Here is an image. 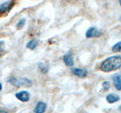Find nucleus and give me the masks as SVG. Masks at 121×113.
<instances>
[{
  "label": "nucleus",
  "mask_w": 121,
  "mask_h": 113,
  "mask_svg": "<svg viewBox=\"0 0 121 113\" xmlns=\"http://www.w3.org/2000/svg\"><path fill=\"white\" fill-rule=\"evenodd\" d=\"M0 113H9L7 111L5 110H2V109H0Z\"/></svg>",
  "instance_id": "18"
},
{
  "label": "nucleus",
  "mask_w": 121,
  "mask_h": 113,
  "mask_svg": "<svg viewBox=\"0 0 121 113\" xmlns=\"http://www.w3.org/2000/svg\"><path fill=\"white\" fill-rule=\"evenodd\" d=\"M46 109V104L44 102H38L36 107L34 108L35 113H44Z\"/></svg>",
  "instance_id": "7"
},
{
  "label": "nucleus",
  "mask_w": 121,
  "mask_h": 113,
  "mask_svg": "<svg viewBox=\"0 0 121 113\" xmlns=\"http://www.w3.org/2000/svg\"><path fill=\"white\" fill-rule=\"evenodd\" d=\"M39 68L40 71L43 73H48V67L45 65V64H44L43 63H40L39 65Z\"/></svg>",
  "instance_id": "14"
},
{
  "label": "nucleus",
  "mask_w": 121,
  "mask_h": 113,
  "mask_svg": "<svg viewBox=\"0 0 121 113\" xmlns=\"http://www.w3.org/2000/svg\"><path fill=\"white\" fill-rule=\"evenodd\" d=\"M119 2H120V6H121V0H119Z\"/></svg>",
  "instance_id": "20"
},
{
  "label": "nucleus",
  "mask_w": 121,
  "mask_h": 113,
  "mask_svg": "<svg viewBox=\"0 0 121 113\" xmlns=\"http://www.w3.org/2000/svg\"><path fill=\"white\" fill-rule=\"evenodd\" d=\"M101 32L100 30H98L97 28L92 26L90 27L86 32V37L90 39V38H97V37H100L101 36Z\"/></svg>",
  "instance_id": "2"
},
{
  "label": "nucleus",
  "mask_w": 121,
  "mask_h": 113,
  "mask_svg": "<svg viewBox=\"0 0 121 113\" xmlns=\"http://www.w3.org/2000/svg\"><path fill=\"white\" fill-rule=\"evenodd\" d=\"M121 67V56H112L105 59L101 63L100 69L104 73H111Z\"/></svg>",
  "instance_id": "1"
},
{
  "label": "nucleus",
  "mask_w": 121,
  "mask_h": 113,
  "mask_svg": "<svg viewBox=\"0 0 121 113\" xmlns=\"http://www.w3.org/2000/svg\"><path fill=\"white\" fill-rule=\"evenodd\" d=\"M64 1H67H67H70V0H64Z\"/></svg>",
  "instance_id": "21"
},
{
  "label": "nucleus",
  "mask_w": 121,
  "mask_h": 113,
  "mask_svg": "<svg viewBox=\"0 0 121 113\" xmlns=\"http://www.w3.org/2000/svg\"><path fill=\"white\" fill-rule=\"evenodd\" d=\"M120 109V110H121V106H120V108H119Z\"/></svg>",
  "instance_id": "23"
},
{
  "label": "nucleus",
  "mask_w": 121,
  "mask_h": 113,
  "mask_svg": "<svg viewBox=\"0 0 121 113\" xmlns=\"http://www.w3.org/2000/svg\"><path fill=\"white\" fill-rule=\"evenodd\" d=\"M20 81V85H22V86H25V87H30V86H32L33 85V82L31 80H30V79L28 78H23L21 79V81Z\"/></svg>",
  "instance_id": "10"
},
{
  "label": "nucleus",
  "mask_w": 121,
  "mask_h": 113,
  "mask_svg": "<svg viewBox=\"0 0 121 113\" xmlns=\"http://www.w3.org/2000/svg\"><path fill=\"white\" fill-rule=\"evenodd\" d=\"M37 44H38V41L36 39H33L31 41H30L27 43V44H26V48L30 49V50H33V49H35L36 48Z\"/></svg>",
  "instance_id": "11"
},
{
  "label": "nucleus",
  "mask_w": 121,
  "mask_h": 113,
  "mask_svg": "<svg viewBox=\"0 0 121 113\" xmlns=\"http://www.w3.org/2000/svg\"><path fill=\"white\" fill-rule=\"evenodd\" d=\"M13 5H14L13 0L2 3V5H0V14H4L7 12L8 11H9L12 8Z\"/></svg>",
  "instance_id": "4"
},
{
  "label": "nucleus",
  "mask_w": 121,
  "mask_h": 113,
  "mask_svg": "<svg viewBox=\"0 0 121 113\" xmlns=\"http://www.w3.org/2000/svg\"><path fill=\"white\" fill-rule=\"evenodd\" d=\"M2 84H1V82H0V91L2 90Z\"/></svg>",
  "instance_id": "19"
},
{
  "label": "nucleus",
  "mask_w": 121,
  "mask_h": 113,
  "mask_svg": "<svg viewBox=\"0 0 121 113\" xmlns=\"http://www.w3.org/2000/svg\"><path fill=\"white\" fill-rule=\"evenodd\" d=\"M72 72L73 75L79 78H85L88 74V71L85 69H81V68H74Z\"/></svg>",
  "instance_id": "5"
},
{
  "label": "nucleus",
  "mask_w": 121,
  "mask_h": 113,
  "mask_svg": "<svg viewBox=\"0 0 121 113\" xmlns=\"http://www.w3.org/2000/svg\"><path fill=\"white\" fill-rule=\"evenodd\" d=\"M112 51L113 52H119L121 51V41L117 42L112 46Z\"/></svg>",
  "instance_id": "13"
},
{
  "label": "nucleus",
  "mask_w": 121,
  "mask_h": 113,
  "mask_svg": "<svg viewBox=\"0 0 121 113\" xmlns=\"http://www.w3.org/2000/svg\"><path fill=\"white\" fill-rule=\"evenodd\" d=\"M15 97L17 100H19L21 102H27L29 101L30 100V95L29 92L26 91V90H22V91H20V92H17L15 93Z\"/></svg>",
  "instance_id": "3"
},
{
  "label": "nucleus",
  "mask_w": 121,
  "mask_h": 113,
  "mask_svg": "<svg viewBox=\"0 0 121 113\" xmlns=\"http://www.w3.org/2000/svg\"><path fill=\"white\" fill-rule=\"evenodd\" d=\"M4 54V49L2 48V42H0V56Z\"/></svg>",
  "instance_id": "17"
},
{
  "label": "nucleus",
  "mask_w": 121,
  "mask_h": 113,
  "mask_svg": "<svg viewBox=\"0 0 121 113\" xmlns=\"http://www.w3.org/2000/svg\"><path fill=\"white\" fill-rule=\"evenodd\" d=\"M120 21H121V16L120 17Z\"/></svg>",
  "instance_id": "22"
},
{
  "label": "nucleus",
  "mask_w": 121,
  "mask_h": 113,
  "mask_svg": "<svg viewBox=\"0 0 121 113\" xmlns=\"http://www.w3.org/2000/svg\"><path fill=\"white\" fill-rule=\"evenodd\" d=\"M9 82L11 85H13L14 87H17V88H20V86H21L20 81H19L15 77H11L9 79Z\"/></svg>",
  "instance_id": "12"
},
{
  "label": "nucleus",
  "mask_w": 121,
  "mask_h": 113,
  "mask_svg": "<svg viewBox=\"0 0 121 113\" xmlns=\"http://www.w3.org/2000/svg\"><path fill=\"white\" fill-rule=\"evenodd\" d=\"M120 99V97L118 95H117V94H114V93H110V94H108V95H107V97H106V100H107V102L110 104L116 103V102L119 101Z\"/></svg>",
  "instance_id": "8"
},
{
  "label": "nucleus",
  "mask_w": 121,
  "mask_h": 113,
  "mask_svg": "<svg viewBox=\"0 0 121 113\" xmlns=\"http://www.w3.org/2000/svg\"><path fill=\"white\" fill-rule=\"evenodd\" d=\"M102 87H103V89L104 90H108L110 88V82L108 81H105L102 83Z\"/></svg>",
  "instance_id": "15"
},
{
  "label": "nucleus",
  "mask_w": 121,
  "mask_h": 113,
  "mask_svg": "<svg viewBox=\"0 0 121 113\" xmlns=\"http://www.w3.org/2000/svg\"><path fill=\"white\" fill-rule=\"evenodd\" d=\"M111 78L113 81V85H114L115 88L117 90H121V75L115 74Z\"/></svg>",
  "instance_id": "6"
},
{
  "label": "nucleus",
  "mask_w": 121,
  "mask_h": 113,
  "mask_svg": "<svg viewBox=\"0 0 121 113\" xmlns=\"http://www.w3.org/2000/svg\"><path fill=\"white\" fill-rule=\"evenodd\" d=\"M63 60H64V63H65L67 66H72L74 63H73V58L70 53H67V54H66L64 56Z\"/></svg>",
  "instance_id": "9"
},
{
  "label": "nucleus",
  "mask_w": 121,
  "mask_h": 113,
  "mask_svg": "<svg viewBox=\"0 0 121 113\" xmlns=\"http://www.w3.org/2000/svg\"><path fill=\"white\" fill-rule=\"evenodd\" d=\"M24 24H25V20H24V19H22V20H21L17 23V26L18 29H21V28L24 27Z\"/></svg>",
  "instance_id": "16"
}]
</instances>
